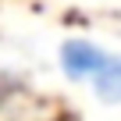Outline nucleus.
Here are the masks:
<instances>
[{"instance_id":"nucleus-1","label":"nucleus","mask_w":121,"mask_h":121,"mask_svg":"<svg viewBox=\"0 0 121 121\" xmlns=\"http://www.w3.org/2000/svg\"><path fill=\"white\" fill-rule=\"evenodd\" d=\"M110 64V53L96 46L93 39H68L60 43V71L71 82H93Z\"/></svg>"},{"instance_id":"nucleus-2","label":"nucleus","mask_w":121,"mask_h":121,"mask_svg":"<svg viewBox=\"0 0 121 121\" xmlns=\"http://www.w3.org/2000/svg\"><path fill=\"white\" fill-rule=\"evenodd\" d=\"M93 89L107 103H121V57H110V64L93 78Z\"/></svg>"},{"instance_id":"nucleus-3","label":"nucleus","mask_w":121,"mask_h":121,"mask_svg":"<svg viewBox=\"0 0 121 121\" xmlns=\"http://www.w3.org/2000/svg\"><path fill=\"white\" fill-rule=\"evenodd\" d=\"M39 121H75V117H39Z\"/></svg>"}]
</instances>
